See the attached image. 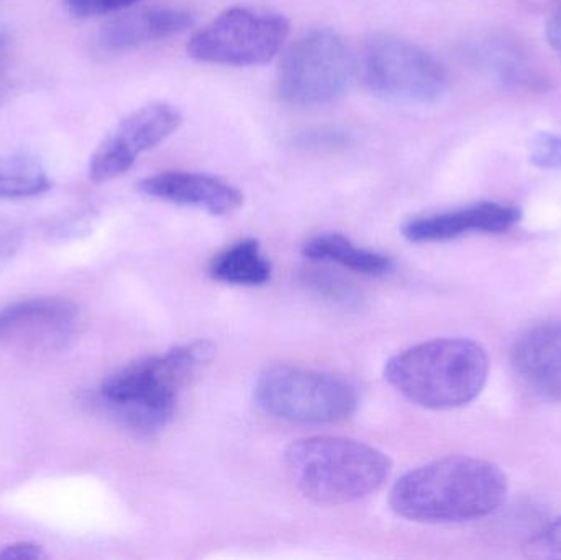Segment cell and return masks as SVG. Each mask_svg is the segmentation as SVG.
Wrapping results in <instances>:
<instances>
[{"instance_id":"6da1fadb","label":"cell","mask_w":561,"mask_h":560,"mask_svg":"<svg viewBox=\"0 0 561 560\" xmlns=\"http://www.w3.org/2000/svg\"><path fill=\"white\" fill-rule=\"evenodd\" d=\"M507 495L506 473L496 464L450 456L401 477L389 493V505L411 522L463 523L500 512Z\"/></svg>"},{"instance_id":"d6986e66","label":"cell","mask_w":561,"mask_h":560,"mask_svg":"<svg viewBox=\"0 0 561 560\" xmlns=\"http://www.w3.org/2000/svg\"><path fill=\"white\" fill-rule=\"evenodd\" d=\"M524 556L533 559H561V516L547 523L524 545Z\"/></svg>"},{"instance_id":"603a6c76","label":"cell","mask_w":561,"mask_h":560,"mask_svg":"<svg viewBox=\"0 0 561 560\" xmlns=\"http://www.w3.org/2000/svg\"><path fill=\"white\" fill-rule=\"evenodd\" d=\"M547 39H549L553 52L561 58V7L556 10V13L550 16L549 23H547Z\"/></svg>"},{"instance_id":"ac0fdd59","label":"cell","mask_w":561,"mask_h":560,"mask_svg":"<svg viewBox=\"0 0 561 560\" xmlns=\"http://www.w3.org/2000/svg\"><path fill=\"white\" fill-rule=\"evenodd\" d=\"M51 187L38 161L22 155H0V199H25L45 194Z\"/></svg>"},{"instance_id":"44dd1931","label":"cell","mask_w":561,"mask_h":560,"mask_svg":"<svg viewBox=\"0 0 561 560\" xmlns=\"http://www.w3.org/2000/svg\"><path fill=\"white\" fill-rule=\"evenodd\" d=\"M137 2L140 0H65L69 12L72 15L82 16V19L121 12Z\"/></svg>"},{"instance_id":"3957f363","label":"cell","mask_w":561,"mask_h":560,"mask_svg":"<svg viewBox=\"0 0 561 560\" xmlns=\"http://www.w3.org/2000/svg\"><path fill=\"white\" fill-rule=\"evenodd\" d=\"M486 348L471 339L422 342L386 364V380L402 397L427 410L467 407L480 397L490 378Z\"/></svg>"},{"instance_id":"ffe728a7","label":"cell","mask_w":561,"mask_h":560,"mask_svg":"<svg viewBox=\"0 0 561 560\" xmlns=\"http://www.w3.org/2000/svg\"><path fill=\"white\" fill-rule=\"evenodd\" d=\"M529 160L543 170L561 168V137L556 134H537L529 145Z\"/></svg>"},{"instance_id":"52a82bcc","label":"cell","mask_w":561,"mask_h":560,"mask_svg":"<svg viewBox=\"0 0 561 560\" xmlns=\"http://www.w3.org/2000/svg\"><path fill=\"white\" fill-rule=\"evenodd\" d=\"M362 78L373 94L405 104H431L448 89V72L432 53L398 36H378L362 56Z\"/></svg>"},{"instance_id":"5b68a950","label":"cell","mask_w":561,"mask_h":560,"mask_svg":"<svg viewBox=\"0 0 561 560\" xmlns=\"http://www.w3.org/2000/svg\"><path fill=\"white\" fill-rule=\"evenodd\" d=\"M253 397L270 416L297 424L339 423L358 407V393L348 380L297 365L266 368Z\"/></svg>"},{"instance_id":"277c9868","label":"cell","mask_w":561,"mask_h":560,"mask_svg":"<svg viewBox=\"0 0 561 560\" xmlns=\"http://www.w3.org/2000/svg\"><path fill=\"white\" fill-rule=\"evenodd\" d=\"M294 485L320 505H348L379 492L391 476L389 457L345 437L296 441L284 453Z\"/></svg>"},{"instance_id":"e0dca14e","label":"cell","mask_w":561,"mask_h":560,"mask_svg":"<svg viewBox=\"0 0 561 560\" xmlns=\"http://www.w3.org/2000/svg\"><path fill=\"white\" fill-rule=\"evenodd\" d=\"M304 255L312 260L332 262L362 275H385L391 270L389 256L373 250L362 249L340 233H322L306 242Z\"/></svg>"},{"instance_id":"ba28073f","label":"cell","mask_w":561,"mask_h":560,"mask_svg":"<svg viewBox=\"0 0 561 560\" xmlns=\"http://www.w3.org/2000/svg\"><path fill=\"white\" fill-rule=\"evenodd\" d=\"M287 35L289 22L279 13L233 7L194 33L187 55L209 65H265L278 55Z\"/></svg>"},{"instance_id":"8fae6325","label":"cell","mask_w":561,"mask_h":560,"mask_svg":"<svg viewBox=\"0 0 561 560\" xmlns=\"http://www.w3.org/2000/svg\"><path fill=\"white\" fill-rule=\"evenodd\" d=\"M511 365L529 393L561 403V319L540 322L524 332L513 345Z\"/></svg>"},{"instance_id":"d4e9b609","label":"cell","mask_w":561,"mask_h":560,"mask_svg":"<svg viewBox=\"0 0 561 560\" xmlns=\"http://www.w3.org/2000/svg\"><path fill=\"white\" fill-rule=\"evenodd\" d=\"M3 59H5V56H0V78H2L3 72Z\"/></svg>"},{"instance_id":"cb8c5ba5","label":"cell","mask_w":561,"mask_h":560,"mask_svg":"<svg viewBox=\"0 0 561 560\" xmlns=\"http://www.w3.org/2000/svg\"><path fill=\"white\" fill-rule=\"evenodd\" d=\"M524 5L534 7V9H549V7H561V0H519Z\"/></svg>"},{"instance_id":"9a60e30c","label":"cell","mask_w":561,"mask_h":560,"mask_svg":"<svg viewBox=\"0 0 561 560\" xmlns=\"http://www.w3.org/2000/svg\"><path fill=\"white\" fill-rule=\"evenodd\" d=\"M471 58L493 81L511 91L542 92L549 79L534 61L526 46L503 33H493L474 43Z\"/></svg>"},{"instance_id":"7a4b0ae2","label":"cell","mask_w":561,"mask_h":560,"mask_svg":"<svg viewBox=\"0 0 561 560\" xmlns=\"http://www.w3.org/2000/svg\"><path fill=\"white\" fill-rule=\"evenodd\" d=\"M213 355L210 342L197 341L141 358L111 375L101 385L99 400L128 430L144 434L163 430L176 413L181 391Z\"/></svg>"},{"instance_id":"5bb4252c","label":"cell","mask_w":561,"mask_h":560,"mask_svg":"<svg viewBox=\"0 0 561 560\" xmlns=\"http://www.w3.org/2000/svg\"><path fill=\"white\" fill-rule=\"evenodd\" d=\"M196 15L178 7H153L122 13L105 23L99 32V45L111 53L130 52L161 42L191 28Z\"/></svg>"},{"instance_id":"9c48e42d","label":"cell","mask_w":561,"mask_h":560,"mask_svg":"<svg viewBox=\"0 0 561 560\" xmlns=\"http://www.w3.org/2000/svg\"><path fill=\"white\" fill-rule=\"evenodd\" d=\"M183 124L173 105L157 102L131 112L102 140L89 163V178L107 183L127 173L141 153L163 144Z\"/></svg>"},{"instance_id":"30bf717a","label":"cell","mask_w":561,"mask_h":560,"mask_svg":"<svg viewBox=\"0 0 561 560\" xmlns=\"http://www.w3.org/2000/svg\"><path fill=\"white\" fill-rule=\"evenodd\" d=\"M78 321V308L68 299H25L0 311V342L22 347L61 345Z\"/></svg>"},{"instance_id":"4fadbf2b","label":"cell","mask_w":561,"mask_h":560,"mask_svg":"<svg viewBox=\"0 0 561 560\" xmlns=\"http://www.w3.org/2000/svg\"><path fill=\"white\" fill-rule=\"evenodd\" d=\"M145 196L178 206L206 210L214 216H227L242 207L243 194L226 181L209 174L190 171H164L145 178L138 184Z\"/></svg>"},{"instance_id":"8992f818","label":"cell","mask_w":561,"mask_h":560,"mask_svg":"<svg viewBox=\"0 0 561 560\" xmlns=\"http://www.w3.org/2000/svg\"><path fill=\"white\" fill-rule=\"evenodd\" d=\"M355 69V56L342 35L330 28L310 30L280 59L279 98L297 107L330 104L348 91Z\"/></svg>"},{"instance_id":"7402d4cb","label":"cell","mask_w":561,"mask_h":560,"mask_svg":"<svg viewBox=\"0 0 561 560\" xmlns=\"http://www.w3.org/2000/svg\"><path fill=\"white\" fill-rule=\"evenodd\" d=\"M0 559L3 560H38L45 559V552L39 546L32 542H15L7 546L0 551Z\"/></svg>"},{"instance_id":"7c38bea8","label":"cell","mask_w":561,"mask_h":560,"mask_svg":"<svg viewBox=\"0 0 561 560\" xmlns=\"http://www.w3.org/2000/svg\"><path fill=\"white\" fill-rule=\"evenodd\" d=\"M519 207L500 203H478L461 209L409 220L402 227L405 239L415 243L444 242L468 233H501L520 222Z\"/></svg>"},{"instance_id":"2e32d148","label":"cell","mask_w":561,"mask_h":560,"mask_svg":"<svg viewBox=\"0 0 561 560\" xmlns=\"http://www.w3.org/2000/svg\"><path fill=\"white\" fill-rule=\"evenodd\" d=\"M210 276L229 285L260 286L272 278V265L255 239L240 240L214 256Z\"/></svg>"}]
</instances>
